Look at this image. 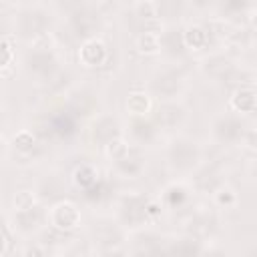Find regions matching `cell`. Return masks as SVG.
Masks as SVG:
<instances>
[{"label": "cell", "instance_id": "cell-11", "mask_svg": "<svg viewBox=\"0 0 257 257\" xmlns=\"http://www.w3.org/2000/svg\"><path fill=\"white\" fill-rule=\"evenodd\" d=\"M199 70L211 82H229L239 74L241 66L237 58L225 52L223 48H213L201 56Z\"/></svg>", "mask_w": 257, "mask_h": 257}, {"label": "cell", "instance_id": "cell-12", "mask_svg": "<svg viewBox=\"0 0 257 257\" xmlns=\"http://www.w3.org/2000/svg\"><path fill=\"white\" fill-rule=\"evenodd\" d=\"M151 118L159 126L161 133H179L189 120V106L181 98H167L155 100L151 110Z\"/></svg>", "mask_w": 257, "mask_h": 257}, {"label": "cell", "instance_id": "cell-38", "mask_svg": "<svg viewBox=\"0 0 257 257\" xmlns=\"http://www.w3.org/2000/svg\"><path fill=\"white\" fill-rule=\"evenodd\" d=\"M0 233H12L10 221H8V213H4V211H0Z\"/></svg>", "mask_w": 257, "mask_h": 257}, {"label": "cell", "instance_id": "cell-39", "mask_svg": "<svg viewBox=\"0 0 257 257\" xmlns=\"http://www.w3.org/2000/svg\"><path fill=\"white\" fill-rule=\"evenodd\" d=\"M6 124H8V112H6V106L0 102V137H2Z\"/></svg>", "mask_w": 257, "mask_h": 257}, {"label": "cell", "instance_id": "cell-33", "mask_svg": "<svg viewBox=\"0 0 257 257\" xmlns=\"http://www.w3.org/2000/svg\"><path fill=\"white\" fill-rule=\"evenodd\" d=\"M161 28H145V30H139L135 34V48L139 54L159 56V32H161Z\"/></svg>", "mask_w": 257, "mask_h": 257}, {"label": "cell", "instance_id": "cell-8", "mask_svg": "<svg viewBox=\"0 0 257 257\" xmlns=\"http://www.w3.org/2000/svg\"><path fill=\"white\" fill-rule=\"evenodd\" d=\"M195 197H197V193L191 187L189 179L175 177L173 181H169L167 185H163V189L159 191L157 201H159L163 213L187 215L195 207Z\"/></svg>", "mask_w": 257, "mask_h": 257}, {"label": "cell", "instance_id": "cell-21", "mask_svg": "<svg viewBox=\"0 0 257 257\" xmlns=\"http://www.w3.org/2000/svg\"><path fill=\"white\" fill-rule=\"evenodd\" d=\"M159 56L169 62H183L189 56L183 38V24H167L159 32Z\"/></svg>", "mask_w": 257, "mask_h": 257}, {"label": "cell", "instance_id": "cell-40", "mask_svg": "<svg viewBox=\"0 0 257 257\" xmlns=\"http://www.w3.org/2000/svg\"><path fill=\"white\" fill-rule=\"evenodd\" d=\"M28 0H2V4H6V6H10V8H20V6H24Z\"/></svg>", "mask_w": 257, "mask_h": 257}, {"label": "cell", "instance_id": "cell-42", "mask_svg": "<svg viewBox=\"0 0 257 257\" xmlns=\"http://www.w3.org/2000/svg\"><path fill=\"white\" fill-rule=\"evenodd\" d=\"M94 4H104V2H110V0H92Z\"/></svg>", "mask_w": 257, "mask_h": 257}, {"label": "cell", "instance_id": "cell-28", "mask_svg": "<svg viewBox=\"0 0 257 257\" xmlns=\"http://www.w3.org/2000/svg\"><path fill=\"white\" fill-rule=\"evenodd\" d=\"M207 251L205 241H201L199 237L183 231L179 235H171L165 241V253H173V255H201Z\"/></svg>", "mask_w": 257, "mask_h": 257}, {"label": "cell", "instance_id": "cell-32", "mask_svg": "<svg viewBox=\"0 0 257 257\" xmlns=\"http://www.w3.org/2000/svg\"><path fill=\"white\" fill-rule=\"evenodd\" d=\"M155 106V98L147 92V88L131 90L124 100V110L126 114H151Z\"/></svg>", "mask_w": 257, "mask_h": 257}, {"label": "cell", "instance_id": "cell-18", "mask_svg": "<svg viewBox=\"0 0 257 257\" xmlns=\"http://www.w3.org/2000/svg\"><path fill=\"white\" fill-rule=\"evenodd\" d=\"M183 38L189 54H205L213 48H219V34L209 22H183Z\"/></svg>", "mask_w": 257, "mask_h": 257}, {"label": "cell", "instance_id": "cell-6", "mask_svg": "<svg viewBox=\"0 0 257 257\" xmlns=\"http://www.w3.org/2000/svg\"><path fill=\"white\" fill-rule=\"evenodd\" d=\"M253 135L249 126V118L225 108L223 112L215 114L209 124V137L215 145L231 149V147H241L247 143V139Z\"/></svg>", "mask_w": 257, "mask_h": 257}, {"label": "cell", "instance_id": "cell-5", "mask_svg": "<svg viewBox=\"0 0 257 257\" xmlns=\"http://www.w3.org/2000/svg\"><path fill=\"white\" fill-rule=\"evenodd\" d=\"M187 84L189 80L183 62L165 60L149 74L145 88L155 100H167V98H181L187 90Z\"/></svg>", "mask_w": 257, "mask_h": 257}, {"label": "cell", "instance_id": "cell-25", "mask_svg": "<svg viewBox=\"0 0 257 257\" xmlns=\"http://www.w3.org/2000/svg\"><path fill=\"white\" fill-rule=\"evenodd\" d=\"M227 108L249 118L255 108H257V92H255V84L253 80H245V82H237L227 98Z\"/></svg>", "mask_w": 257, "mask_h": 257}, {"label": "cell", "instance_id": "cell-19", "mask_svg": "<svg viewBox=\"0 0 257 257\" xmlns=\"http://www.w3.org/2000/svg\"><path fill=\"white\" fill-rule=\"evenodd\" d=\"M108 163H110L112 175L118 177V179H126V181L139 179L147 171V155H145V149L135 147L131 143H128V147L118 157H114Z\"/></svg>", "mask_w": 257, "mask_h": 257}, {"label": "cell", "instance_id": "cell-7", "mask_svg": "<svg viewBox=\"0 0 257 257\" xmlns=\"http://www.w3.org/2000/svg\"><path fill=\"white\" fill-rule=\"evenodd\" d=\"M8 221L14 237L32 241L46 227V205L34 201L22 207H12V211L8 213Z\"/></svg>", "mask_w": 257, "mask_h": 257}, {"label": "cell", "instance_id": "cell-27", "mask_svg": "<svg viewBox=\"0 0 257 257\" xmlns=\"http://www.w3.org/2000/svg\"><path fill=\"white\" fill-rule=\"evenodd\" d=\"M155 18L167 26V24H183L189 4L187 0H149Z\"/></svg>", "mask_w": 257, "mask_h": 257}, {"label": "cell", "instance_id": "cell-20", "mask_svg": "<svg viewBox=\"0 0 257 257\" xmlns=\"http://www.w3.org/2000/svg\"><path fill=\"white\" fill-rule=\"evenodd\" d=\"M124 237L126 231L114 221L108 219L106 223H100V227L94 229V237H92V251L100 253V255H114V253H126L124 249Z\"/></svg>", "mask_w": 257, "mask_h": 257}, {"label": "cell", "instance_id": "cell-10", "mask_svg": "<svg viewBox=\"0 0 257 257\" xmlns=\"http://www.w3.org/2000/svg\"><path fill=\"white\" fill-rule=\"evenodd\" d=\"M64 22V30L68 34V38L76 44L92 38V36H98L102 26H104V18H102V12L98 10L96 4H90L86 8H82L80 12L68 16Z\"/></svg>", "mask_w": 257, "mask_h": 257}, {"label": "cell", "instance_id": "cell-29", "mask_svg": "<svg viewBox=\"0 0 257 257\" xmlns=\"http://www.w3.org/2000/svg\"><path fill=\"white\" fill-rule=\"evenodd\" d=\"M102 179H104V177H102L100 169H98L94 163H88V161L78 163V165L72 169L70 177H68L70 185H72L76 191H80V193L90 191V189H92L94 185H98Z\"/></svg>", "mask_w": 257, "mask_h": 257}, {"label": "cell", "instance_id": "cell-41", "mask_svg": "<svg viewBox=\"0 0 257 257\" xmlns=\"http://www.w3.org/2000/svg\"><path fill=\"white\" fill-rule=\"evenodd\" d=\"M6 153H8V145H4V141H2V137H0V165H2V161L6 159Z\"/></svg>", "mask_w": 257, "mask_h": 257}, {"label": "cell", "instance_id": "cell-34", "mask_svg": "<svg viewBox=\"0 0 257 257\" xmlns=\"http://www.w3.org/2000/svg\"><path fill=\"white\" fill-rule=\"evenodd\" d=\"M94 4L92 0H52V10L56 16H60L62 20H66L68 16L80 12L82 8Z\"/></svg>", "mask_w": 257, "mask_h": 257}, {"label": "cell", "instance_id": "cell-37", "mask_svg": "<svg viewBox=\"0 0 257 257\" xmlns=\"http://www.w3.org/2000/svg\"><path fill=\"white\" fill-rule=\"evenodd\" d=\"M14 235L12 233H0V255L10 253V243H12Z\"/></svg>", "mask_w": 257, "mask_h": 257}, {"label": "cell", "instance_id": "cell-23", "mask_svg": "<svg viewBox=\"0 0 257 257\" xmlns=\"http://www.w3.org/2000/svg\"><path fill=\"white\" fill-rule=\"evenodd\" d=\"M76 58H78V64L82 68L96 70V68L106 66V62L110 60V48H108L106 40L98 34V36H92V38L78 44Z\"/></svg>", "mask_w": 257, "mask_h": 257}, {"label": "cell", "instance_id": "cell-4", "mask_svg": "<svg viewBox=\"0 0 257 257\" xmlns=\"http://www.w3.org/2000/svg\"><path fill=\"white\" fill-rule=\"evenodd\" d=\"M163 157H165V165L167 169L179 177V179H189L197 167L205 161V151L203 145L187 135V133H173L163 147Z\"/></svg>", "mask_w": 257, "mask_h": 257}, {"label": "cell", "instance_id": "cell-1", "mask_svg": "<svg viewBox=\"0 0 257 257\" xmlns=\"http://www.w3.org/2000/svg\"><path fill=\"white\" fill-rule=\"evenodd\" d=\"M54 26H56V14L50 6L42 2H26L24 6L16 8L10 18L12 36L24 44H32L48 38Z\"/></svg>", "mask_w": 257, "mask_h": 257}, {"label": "cell", "instance_id": "cell-30", "mask_svg": "<svg viewBox=\"0 0 257 257\" xmlns=\"http://www.w3.org/2000/svg\"><path fill=\"white\" fill-rule=\"evenodd\" d=\"M8 149H12L18 157L28 159L34 157L36 151L40 149V139L32 128H20L18 133H14V137L8 143Z\"/></svg>", "mask_w": 257, "mask_h": 257}, {"label": "cell", "instance_id": "cell-13", "mask_svg": "<svg viewBox=\"0 0 257 257\" xmlns=\"http://www.w3.org/2000/svg\"><path fill=\"white\" fill-rule=\"evenodd\" d=\"M122 137V120L112 114V112H96L88 118V124H86V139L88 143L102 151L108 143H112L114 139Z\"/></svg>", "mask_w": 257, "mask_h": 257}, {"label": "cell", "instance_id": "cell-24", "mask_svg": "<svg viewBox=\"0 0 257 257\" xmlns=\"http://www.w3.org/2000/svg\"><path fill=\"white\" fill-rule=\"evenodd\" d=\"M215 18L229 24L251 22L255 14V0H219L215 6Z\"/></svg>", "mask_w": 257, "mask_h": 257}, {"label": "cell", "instance_id": "cell-17", "mask_svg": "<svg viewBox=\"0 0 257 257\" xmlns=\"http://www.w3.org/2000/svg\"><path fill=\"white\" fill-rule=\"evenodd\" d=\"M221 223V213L211 205V207H193L185 215V231L199 237L201 241H213V237L219 231Z\"/></svg>", "mask_w": 257, "mask_h": 257}, {"label": "cell", "instance_id": "cell-36", "mask_svg": "<svg viewBox=\"0 0 257 257\" xmlns=\"http://www.w3.org/2000/svg\"><path fill=\"white\" fill-rule=\"evenodd\" d=\"M219 0H187L189 8L195 12H213Z\"/></svg>", "mask_w": 257, "mask_h": 257}, {"label": "cell", "instance_id": "cell-2", "mask_svg": "<svg viewBox=\"0 0 257 257\" xmlns=\"http://www.w3.org/2000/svg\"><path fill=\"white\" fill-rule=\"evenodd\" d=\"M24 74L38 86H50L64 74V64L58 48L48 38L28 44L20 58Z\"/></svg>", "mask_w": 257, "mask_h": 257}, {"label": "cell", "instance_id": "cell-14", "mask_svg": "<svg viewBox=\"0 0 257 257\" xmlns=\"http://www.w3.org/2000/svg\"><path fill=\"white\" fill-rule=\"evenodd\" d=\"M165 241L167 235L157 231L153 225H145L126 231L124 249L128 255H159L165 253Z\"/></svg>", "mask_w": 257, "mask_h": 257}, {"label": "cell", "instance_id": "cell-15", "mask_svg": "<svg viewBox=\"0 0 257 257\" xmlns=\"http://www.w3.org/2000/svg\"><path fill=\"white\" fill-rule=\"evenodd\" d=\"M122 137L135 147L149 149L157 145L161 131L151 114H126V120H122Z\"/></svg>", "mask_w": 257, "mask_h": 257}, {"label": "cell", "instance_id": "cell-35", "mask_svg": "<svg viewBox=\"0 0 257 257\" xmlns=\"http://www.w3.org/2000/svg\"><path fill=\"white\" fill-rule=\"evenodd\" d=\"M16 64V50L8 38H0V72L10 70Z\"/></svg>", "mask_w": 257, "mask_h": 257}, {"label": "cell", "instance_id": "cell-9", "mask_svg": "<svg viewBox=\"0 0 257 257\" xmlns=\"http://www.w3.org/2000/svg\"><path fill=\"white\" fill-rule=\"evenodd\" d=\"M82 225V209L76 201L62 197L50 205H46V227L62 233L72 235Z\"/></svg>", "mask_w": 257, "mask_h": 257}, {"label": "cell", "instance_id": "cell-26", "mask_svg": "<svg viewBox=\"0 0 257 257\" xmlns=\"http://www.w3.org/2000/svg\"><path fill=\"white\" fill-rule=\"evenodd\" d=\"M66 179H64V175L62 173H58V171H48V173H44L38 181H36V185H34V195H36V199L42 203V205H50V203H54V201H58V199H62V197H66Z\"/></svg>", "mask_w": 257, "mask_h": 257}, {"label": "cell", "instance_id": "cell-3", "mask_svg": "<svg viewBox=\"0 0 257 257\" xmlns=\"http://www.w3.org/2000/svg\"><path fill=\"white\" fill-rule=\"evenodd\" d=\"M159 215H163L159 201L143 191H122L112 203V219L124 231L153 225Z\"/></svg>", "mask_w": 257, "mask_h": 257}, {"label": "cell", "instance_id": "cell-22", "mask_svg": "<svg viewBox=\"0 0 257 257\" xmlns=\"http://www.w3.org/2000/svg\"><path fill=\"white\" fill-rule=\"evenodd\" d=\"M227 181V173H225V167L219 163V161H203L197 171L189 177V183L191 187L195 189V193L199 195H211L219 185H223Z\"/></svg>", "mask_w": 257, "mask_h": 257}, {"label": "cell", "instance_id": "cell-16", "mask_svg": "<svg viewBox=\"0 0 257 257\" xmlns=\"http://www.w3.org/2000/svg\"><path fill=\"white\" fill-rule=\"evenodd\" d=\"M62 108H66L76 120H88L92 114L98 112V92L90 86H70L64 94H62Z\"/></svg>", "mask_w": 257, "mask_h": 257}, {"label": "cell", "instance_id": "cell-31", "mask_svg": "<svg viewBox=\"0 0 257 257\" xmlns=\"http://www.w3.org/2000/svg\"><path fill=\"white\" fill-rule=\"evenodd\" d=\"M209 197H211V205H213L219 213H223V211H233V209H237V205H239V193H237V189H235L233 185H229L227 181H225L223 185H219Z\"/></svg>", "mask_w": 257, "mask_h": 257}]
</instances>
